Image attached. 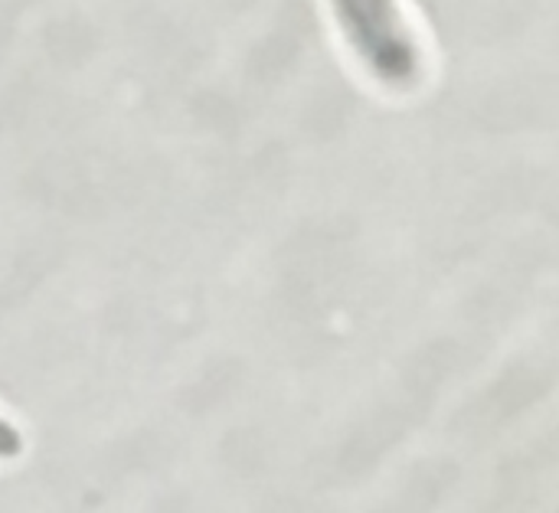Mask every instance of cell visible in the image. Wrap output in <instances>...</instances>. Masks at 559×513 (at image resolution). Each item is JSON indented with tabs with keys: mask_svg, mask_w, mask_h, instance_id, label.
Instances as JSON below:
<instances>
[{
	"mask_svg": "<svg viewBox=\"0 0 559 513\" xmlns=\"http://www.w3.org/2000/svg\"><path fill=\"white\" fill-rule=\"evenodd\" d=\"M331 10L347 46L377 82L400 92L423 82V49L400 0H331Z\"/></svg>",
	"mask_w": 559,
	"mask_h": 513,
	"instance_id": "1",
	"label": "cell"
},
{
	"mask_svg": "<svg viewBox=\"0 0 559 513\" xmlns=\"http://www.w3.org/2000/svg\"><path fill=\"white\" fill-rule=\"evenodd\" d=\"M23 455V432L0 416V462H13Z\"/></svg>",
	"mask_w": 559,
	"mask_h": 513,
	"instance_id": "2",
	"label": "cell"
}]
</instances>
